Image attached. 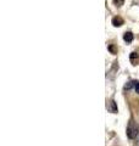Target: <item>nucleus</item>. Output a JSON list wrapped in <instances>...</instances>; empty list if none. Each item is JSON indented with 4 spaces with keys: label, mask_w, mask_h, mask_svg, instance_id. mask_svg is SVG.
Instances as JSON below:
<instances>
[{
    "label": "nucleus",
    "mask_w": 139,
    "mask_h": 146,
    "mask_svg": "<svg viewBox=\"0 0 139 146\" xmlns=\"http://www.w3.org/2000/svg\"><path fill=\"white\" fill-rule=\"evenodd\" d=\"M138 134V125L133 119L129 121L128 127H127V136L129 139H134Z\"/></svg>",
    "instance_id": "obj_1"
},
{
    "label": "nucleus",
    "mask_w": 139,
    "mask_h": 146,
    "mask_svg": "<svg viewBox=\"0 0 139 146\" xmlns=\"http://www.w3.org/2000/svg\"><path fill=\"white\" fill-rule=\"evenodd\" d=\"M108 110L110 112H112V113H116L117 112V105H116V102L114 101V100H111V101L109 102L108 105Z\"/></svg>",
    "instance_id": "obj_2"
},
{
    "label": "nucleus",
    "mask_w": 139,
    "mask_h": 146,
    "mask_svg": "<svg viewBox=\"0 0 139 146\" xmlns=\"http://www.w3.org/2000/svg\"><path fill=\"white\" fill-rule=\"evenodd\" d=\"M112 25L115 27H121L123 25V20L120 16H116V17L112 18Z\"/></svg>",
    "instance_id": "obj_3"
},
{
    "label": "nucleus",
    "mask_w": 139,
    "mask_h": 146,
    "mask_svg": "<svg viewBox=\"0 0 139 146\" xmlns=\"http://www.w3.org/2000/svg\"><path fill=\"white\" fill-rule=\"evenodd\" d=\"M123 40L126 43H132L133 42V34H132V32H126V33L123 34Z\"/></svg>",
    "instance_id": "obj_4"
},
{
    "label": "nucleus",
    "mask_w": 139,
    "mask_h": 146,
    "mask_svg": "<svg viewBox=\"0 0 139 146\" xmlns=\"http://www.w3.org/2000/svg\"><path fill=\"white\" fill-rule=\"evenodd\" d=\"M129 58H131V62L133 63V65H136L137 61H138V58H139V56H138L137 52H132L131 56H129Z\"/></svg>",
    "instance_id": "obj_5"
},
{
    "label": "nucleus",
    "mask_w": 139,
    "mask_h": 146,
    "mask_svg": "<svg viewBox=\"0 0 139 146\" xmlns=\"http://www.w3.org/2000/svg\"><path fill=\"white\" fill-rule=\"evenodd\" d=\"M134 84H136V80H132V82H128V83L124 85V90H129L132 88V86H134Z\"/></svg>",
    "instance_id": "obj_6"
},
{
    "label": "nucleus",
    "mask_w": 139,
    "mask_h": 146,
    "mask_svg": "<svg viewBox=\"0 0 139 146\" xmlns=\"http://www.w3.org/2000/svg\"><path fill=\"white\" fill-rule=\"evenodd\" d=\"M114 4L116 6H122L124 4V0H114Z\"/></svg>",
    "instance_id": "obj_7"
},
{
    "label": "nucleus",
    "mask_w": 139,
    "mask_h": 146,
    "mask_svg": "<svg viewBox=\"0 0 139 146\" xmlns=\"http://www.w3.org/2000/svg\"><path fill=\"white\" fill-rule=\"evenodd\" d=\"M109 50L111 54H116V48L114 46V45H109Z\"/></svg>",
    "instance_id": "obj_8"
},
{
    "label": "nucleus",
    "mask_w": 139,
    "mask_h": 146,
    "mask_svg": "<svg viewBox=\"0 0 139 146\" xmlns=\"http://www.w3.org/2000/svg\"><path fill=\"white\" fill-rule=\"evenodd\" d=\"M134 90L139 94V82H137V80H136V84H134Z\"/></svg>",
    "instance_id": "obj_9"
},
{
    "label": "nucleus",
    "mask_w": 139,
    "mask_h": 146,
    "mask_svg": "<svg viewBox=\"0 0 139 146\" xmlns=\"http://www.w3.org/2000/svg\"><path fill=\"white\" fill-rule=\"evenodd\" d=\"M138 146H139V143H138Z\"/></svg>",
    "instance_id": "obj_10"
}]
</instances>
